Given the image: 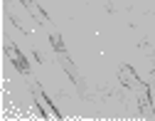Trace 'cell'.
Wrapping results in <instances>:
<instances>
[{
    "label": "cell",
    "mask_w": 155,
    "mask_h": 121,
    "mask_svg": "<svg viewBox=\"0 0 155 121\" xmlns=\"http://www.w3.org/2000/svg\"><path fill=\"white\" fill-rule=\"evenodd\" d=\"M118 74H121V82H123L126 87H130V89H143V92H145V87L138 82V77H135V72H133L130 67H121Z\"/></svg>",
    "instance_id": "cell-2"
},
{
    "label": "cell",
    "mask_w": 155,
    "mask_h": 121,
    "mask_svg": "<svg viewBox=\"0 0 155 121\" xmlns=\"http://www.w3.org/2000/svg\"><path fill=\"white\" fill-rule=\"evenodd\" d=\"M35 99H37V106L42 109V116H45V119H52V121L62 119V116H59V111H57V109L49 104V99H47L42 92H35Z\"/></svg>",
    "instance_id": "cell-1"
}]
</instances>
